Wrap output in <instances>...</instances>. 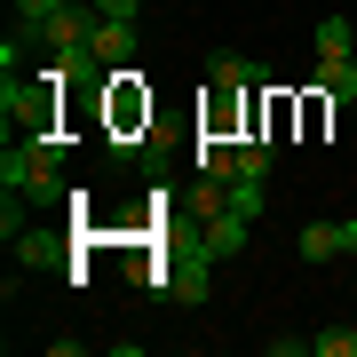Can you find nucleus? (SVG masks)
Here are the masks:
<instances>
[{
  "instance_id": "nucleus-8",
  "label": "nucleus",
  "mask_w": 357,
  "mask_h": 357,
  "mask_svg": "<svg viewBox=\"0 0 357 357\" xmlns=\"http://www.w3.org/2000/svg\"><path fill=\"white\" fill-rule=\"evenodd\" d=\"M230 215H270V183H255V175H230Z\"/></svg>"
},
{
  "instance_id": "nucleus-14",
  "label": "nucleus",
  "mask_w": 357,
  "mask_h": 357,
  "mask_svg": "<svg viewBox=\"0 0 357 357\" xmlns=\"http://www.w3.org/2000/svg\"><path fill=\"white\" fill-rule=\"evenodd\" d=\"M349 333H357V326H349Z\"/></svg>"
},
{
  "instance_id": "nucleus-12",
  "label": "nucleus",
  "mask_w": 357,
  "mask_h": 357,
  "mask_svg": "<svg viewBox=\"0 0 357 357\" xmlns=\"http://www.w3.org/2000/svg\"><path fill=\"white\" fill-rule=\"evenodd\" d=\"M310 357H357V333L333 326V333H310Z\"/></svg>"
},
{
  "instance_id": "nucleus-9",
  "label": "nucleus",
  "mask_w": 357,
  "mask_h": 357,
  "mask_svg": "<svg viewBox=\"0 0 357 357\" xmlns=\"http://www.w3.org/2000/svg\"><path fill=\"white\" fill-rule=\"evenodd\" d=\"M270 159H278V135H246V143H238V175L270 183Z\"/></svg>"
},
{
  "instance_id": "nucleus-6",
  "label": "nucleus",
  "mask_w": 357,
  "mask_h": 357,
  "mask_svg": "<svg viewBox=\"0 0 357 357\" xmlns=\"http://www.w3.org/2000/svg\"><path fill=\"white\" fill-rule=\"evenodd\" d=\"M167 302H183V310H199V302H206V255H199V246H191L175 270H167Z\"/></svg>"
},
{
  "instance_id": "nucleus-3",
  "label": "nucleus",
  "mask_w": 357,
  "mask_h": 357,
  "mask_svg": "<svg viewBox=\"0 0 357 357\" xmlns=\"http://www.w3.org/2000/svg\"><path fill=\"white\" fill-rule=\"evenodd\" d=\"M88 56H96L103 72H119V64L135 56V24H128V16H96V32H88Z\"/></svg>"
},
{
  "instance_id": "nucleus-5",
  "label": "nucleus",
  "mask_w": 357,
  "mask_h": 357,
  "mask_svg": "<svg viewBox=\"0 0 357 357\" xmlns=\"http://www.w3.org/2000/svg\"><path fill=\"white\" fill-rule=\"evenodd\" d=\"M318 103H333V112L357 103V56H318Z\"/></svg>"
},
{
  "instance_id": "nucleus-4",
  "label": "nucleus",
  "mask_w": 357,
  "mask_h": 357,
  "mask_svg": "<svg viewBox=\"0 0 357 357\" xmlns=\"http://www.w3.org/2000/svg\"><path fill=\"white\" fill-rule=\"evenodd\" d=\"M302 262H333V255H357V222H302Z\"/></svg>"
},
{
  "instance_id": "nucleus-2",
  "label": "nucleus",
  "mask_w": 357,
  "mask_h": 357,
  "mask_svg": "<svg viewBox=\"0 0 357 357\" xmlns=\"http://www.w3.org/2000/svg\"><path fill=\"white\" fill-rule=\"evenodd\" d=\"M238 246H246V215H230V206L199 215V255L206 262H238Z\"/></svg>"
},
{
  "instance_id": "nucleus-7",
  "label": "nucleus",
  "mask_w": 357,
  "mask_h": 357,
  "mask_svg": "<svg viewBox=\"0 0 357 357\" xmlns=\"http://www.w3.org/2000/svg\"><path fill=\"white\" fill-rule=\"evenodd\" d=\"M262 79H270V72L246 64V56H206V88H238V96H246V88H262Z\"/></svg>"
},
{
  "instance_id": "nucleus-1",
  "label": "nucleus",
  "mask_w": 357,
  "mask_h": 357,
  "mask_svg": "<svg viewBox=\"0 0 357 357\" xmlns=\"http://www.w3.org/2000/svg\"><path fill=\"white\" fill-rule=\"evenodd\" d=\"M56 88H64V72H40V79H0V112H8V135H56Z\"/></svg>"
},
{
  "instance_id": "nucleus-11",
  "label": "nucleus",
  "mask_w": 357,
  "mask_h": 357,
  "mask_svg": "<svg viewBox=\"0 0 357 357\" xmlns=\"http://www.w3.org/2000/svg\"><path fill=\"white\" fill-rule=\"evenodd\" d=\"M56 255H64V238H56V230H24V238H16V262H56Z\"/></svg>"
},
{
  "instance_id": "nucleus-10",
  "label": "nucleus",
  "mask_w": 357,
  "mask_h": 357,
  "mask_svg": "<svg viewBox=\"0 0 357 357\" xmlns=\"http://www.w3.org/2000/svg\"><path fill=\"white\" fill-rule=\"evenodd\" d=\"M318 56H357V24L349 16H318Z\"/></svg>"
},
{
  "instance_id": "nucleus-13",
  "label": "nucleus",
  "mask_w": 357,
  "mask_h": 357,
  "mask_svg": "<svg viewBox=\"0 0 357 357\" xmlns=\"http://www.w3.org/2000/svg\"><path fill=\"white\" fill-rule=\"evenodd\" d=\"M88 8H96V16H128V24H135V8H143V0H88Z\"/></svg>"
}]
</instances>
